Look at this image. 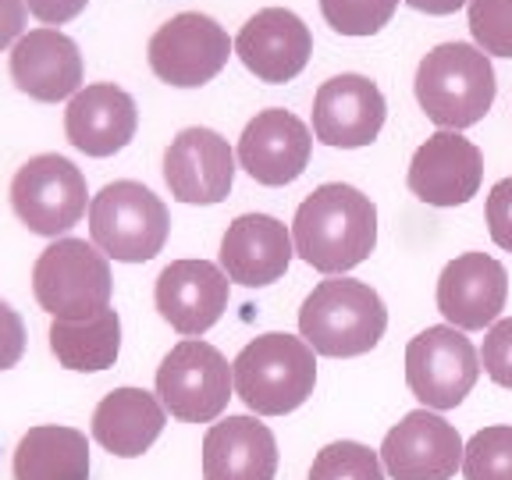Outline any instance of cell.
Instances as JSON below:
<instances>
[{"instance_id": "6da1fadb", "label": "cell", "mask_w": 512, "mask_h": 480, "mask_svg": "<svg viewBox=\"0 0 512 480\" xmlns=\"http://www.w3.org/2000/svg\"><path fill=\"white\" fill-rule=\"evenodd\" d=\"M296 256L313 271L338 278L360 267L377 246V207L356 185L328 182L313 189L292 221Z\"/></svg>"}, {"instance_id": "7a4b0ae2", "label": "cell", "mask_w": 512, "mask_h": 480, "mask_svg": "<svg viewBox=\"0 0 512 480\" xmlns=\"http://www.w3.org/2000/svg\"><path fill=\"white\" fill-rule=\"evenodd\" d=\"M416 104L445 132H463L488 118L498 82L491 57L477 43H438L416 64Z\"/></svg>"}, {"instance_id": "3957f363", "label": "cell", "mask_w": 512, "mask_h": 480, "mask_svg": "<svg viewBox=\"0 0 512 480\" xmlns=\"http://www.w3.org/2000/svg\"><path fill=\"white\" fill-rule=\"evenodd\" d=\"M299 331L317 356L352 360L377 349L388 331V310L374 288L352 278H328L303 299Z\"/></svg>"}, {"instance_id": "277c9868", "label": "cell", "mask_w": 512, "mask_h": 480, "mask_svg": "<svg viewBox=\"0 0 512 480\" xmlns=\"http://www.w3.org/2000/svg\"><path fill=\"white\" fill-rule=\"evenodd\" d=\"M235 395L260 416H285L299 409L313 395L317 384V360L306 338L267 335L253 338L246 349L235 356Z\"/></svg>"}, {"instance_id": "5b68a950", "label": "cell", "mask_w": 512, "mask_h": 480, "mask_svg": "<svg viewBox=\"0 0 512 480\" xmlns=\"http://www.w3.org/2000/svg\"><path fill=\"white\" fill-rule=\"evenodd\" d=\"M171 232L168 207L143 182H111L89 200V239L107 260L146 264Z\"/></svg>"}, {"instance_id": "8992f818", "label": "cell", "mask_w": 512, "mask_h": 480, "mask_svg": "<svg viewBox=\"0 0 512 480\" xmlns=\"http://www.w3.org/2000/svg\"><path fill=\"white\" fill-rule=\"evenodd\" d=\"M36 303L54 320H89L111 310V264L86 239H57L32 267Z\"/></svg>"}, {"instance_id": "52a82bcc", "label": "cell", "mask_w": 512, "mask_h": 480, "mask_svg": "<svg viewBox=\"0 0 512 480\" xmlns=\"http://www.w3.org/2000/svg\"><path fill=\"white\" fill-rule=\"evenodd\" d=\"M235 374L221 352L203 338H185L160 360L157 395L182 424H210L228 409Z\"/></svg>"}, {"instance_id": "ba28073f", "label": "cell", "mask_w": 512, "mask_h": 480, "mask_svg": "<svg viewBox=\"0 0 512 480\" xmlns=\"http://www.w3.org/2000/svg\"><path fill=\"white\" fill-rule=\"evenodd\" d=\"M86 175L61 153L25 160L11 178V207L18 221L36 235L57 239L86 214Z\"/></svg>"}, {"instance_id": "9c48e42d", "label": "cell", "mask_w": 512, "mask_h": 480, "mask_svg": "<svg viewBox=\"0 0 512 480\" xmlns=\"http://www.w3.org/2000/svg\"><path fill=\"white\" fill-rule=\"evenodd\" d=\"M235 54V40L200 11H182L168 18L150 36L146 61L160 82L175 89H200L224 72L228 57Z\"/></svg>"}, {"instance_id": "30bf717a", "label": "cell", "mask_w": 512, "mask_h": 480, "mask_svg": "<svg viewBox=\"0 0 512 480\" xmlns=\"http://www.w3.org/2000/svg\"><path fill=\"white\" fill-rule=\"evenodd\" d=\"M480 377V352L452 324L427 328L406 345V384L424 409H456Z\"/></svg>"}, {"instance_id": "8fae6325", "label": "cell", "mask_w": 512, "mask_h": 480, "mask_svg": "<svg viewBox=\"0 0 512 480\" xmlns=\"http://www.w3.org/2000/svg\"><path fill=\"white\" fill-rule=\"evenodd\" d=\"M463 438L434 409H413L384 434L381 463L392 480H452L463 470Z\"/></svg>"}, {"instance_id": "7c38bea8", "label": "cell", "mask_w": 512, "mask_h": 480, "mask_svg": "<svg viewBox=\"0 0 512 480\" xmlns=\"http://www.w3.org/2000/svg\"><path fill=\"white\" fill-rule=\"evenodd\" d=\"M235 168H239V157L228 139L203 125L182 128L164 150V182L171 196L189 207H214L228 200Z\"/></svg>"}, {"instance_id": "4fadbf2b", "label": "cell", "mask_w": 512, "mask_h": 480, "mask_svg": "<svg viewBox=\"0 0 512 480\" xmlns=\"http://www.w3.org/2000/svg\"><path fill=\"white\" fill-rule=\"evenodd\" d=\"M388 104L374 79L342 72L313 96V139L335 150H360L381 136Z\"/></svg>"}, {"instance_id": "5bb4252c", "label": "cell", "mask_w": 512, "mask_h": 480, "mask_svg": "<svg viewBox=\"0 0 512 480\" xmlns=\"http://www.w3.org/2000/svg\"><path fill=\"white\" fill-rule=\"evenodd\" d=\"M484 157L459 132L438 128L420 150L413 153L406 171V185L427 207H463L480 192Z\"/></svg>"}, {"instance_id": "9a60e30c", "label": "cell", "mask_w": 512, "mask_h": 480, "mask_svg": "<svg viewBox=\"0 0 512 480\" xmlns=\"http://www.w3.org/2000/svg\"><path fill=\"white\" fill-rule=\"evenodd\" d=\"M310 150L313 139L306 121L285 111V107H267L242 128L235 157L253 182L278 189V185L296 182L303 175L306 164H310Z\"/></svg>"}, {"instance_id": "2e32d148", "label": "cell", "mask_w": 512, "mask_h": 480, "mask_svg": "<svg viewBox=\"0 0 512 480\" xmlns=\"http://www.w3.org/2000/svg\"><path fill=\"white\" fill-rule=\"evenodd\" d=\"M228 274L210 260H175L157 278V313L182 338H200L228 310Z\"/></svg>"}, {"instance_id": "e0dca14e", "label": "cell", "mask_w": 512, "mask_h": 480, "mask_svg": "<svg viewBox=\"0 0 512 480\" xmlns=\"http://www.w3.org/2000/svg\"><path fill=\"white\" fill-rule=\"evenodd\" d=\"M509 299V274L488 253H459L438 278V310L459 331L491 328Z\"/></svg>"}, {"instance_id": "ac0fdd59", "label": "cell", "mask_w": 512, "mask_h": 480, "mask_svg": "<svg viewBox=\"0 0 512 480\" xmlns=\"http://www.w3.org/2000/svg\"><path fill=\"white\" fill-rule=\"evenodd\" d=\"M313 54V36L306 22L288 8L256 11L235 36V57L267 86L292 82Z\"/></svg>"}, {"instance_id": "d6986e66", "label": "cell", "mask_w": 512, "mask_h": 480, "mask_svg": "<svg viewBox=\"0 0 512 480\" xmlns=\"http://www.w3.org/2000/svg\"><path fill=\"white\" fill-rule=\"evenodd\" d=\"M136 100L114 82H93L68 100L64 136L86 157H114L136 139Z\"/></svg>"}, {"instance_id": "ffe728a7", "label": "cell", "mask_w": 512, "mask_h": 480, "mask_svg": "<svg viewBox=\"0 0 512 480\" xmlns=\"http://www.w3.org/2000/svg\"><path fill=\"white\" fill-rule=\"evenodd\" d=\"M296 256L292 228L271 214H242L228 224L221 239V271L246 288L274 285Z\"/></svg>"}, {"instance_id": "44dd1931", "label": "cell", "mask_w": 512, "mask_h": 480, "mask_svg": "<svg viewBox=\"0 0 512 480\" xmlns=\"http://www.w3.org/2000/svg\"><path fill=\"white\" fill-rule=\"evenodd\" d=\"M11 82L40 104L72 100L82 89V54L75 40L50 25L25 32L11 50Z\"/></svg>"}, {"instance_id": "7402d4cb", "label": "cell", "mask_w": 512, "mask_h": 480, "mask_svg": "<svg viewBox=\"0 0 512 480\" xmlns=\"http://www.w3.org/2000/svg\"><path fill=\"white\" fill-rule=\"evenodd\" d=\"M278 441L256 416H228L203 438V480H274Z\"/></svg>"}, {"instance_id": "603a6c76", "label": "cell", "mask_w": 512, "mask_h": 480, "mask_svg": "<svg viewBox=\"0 0 512 480\" xmlns=\"http://www.w3.org/2000/svg\"><path fill=\"white\" fill-rule=\"evenodd\" d=\"M168 424V409L143 388H114L93 413V438L118 459H136L150 452Z\"/></svg>"}, {"instance_id": "cb8c5ba5", "label": "cell", "mask_w": 512, "mask_h": 480, "mask_svg": "<svg viewBox=\"0 0 512 480\" xmlns=\"http://www.w3.org/2000/svg\"><path fill=\"white\" fill-rule=\"evenodd\" d=\"M15 480H89V441L75 427H29L15 448Z\"/></svg>"}, {"instance_id": "d4e9b609", "label": "cell", "mask_w": 512, "mask_h": 480, "mask_svg": "<svg viewBox=\"0 0 512 480\" xmlns=\"http://www.w3.org/2000/svg\"><path fill=\"white\" fill-rule=\"evenodd\" d=\"M50 352L64 370H79V374L114 367L121 352L118 310H104L89 320H54L50 324Z\"/></svg>"}, {"instance_id": "484cf974", "label": "cell", "mask_w": 512, "mask_h": 480, "mask_svg": "<svg viewBox=\"0 0 512 480\" xmlns=\"http://www.w3.org/2000/svg\"><path fill=\"white\" fill-rule=\"evenodd\" d=\"M310 480H384V463L360 441H331L313 456Z\"/></svg>"}, {"instance_id": "4316f807", "label": "cell", "mask_w": 512, "mask_h": 480, "mask_svg": "<svg viewBox=\"0 0 512 480\" xmlns=\"http://www.w3.org/2000/svg\"><path fill=\"white\" fill-rule=\"evenodd\" d=\"M466 480H512V427H484L466 441Z\"/></svg>"}, {"instance_id": "83f0119b", "label": "cell", "mask_w": 512, "mask_h": 480, "mask_svg": "<svg viewBox=\"0 0 512 480\" xmlns=\"http://www.w3.org/2000/svg\"><path fill=\"white\" fill-rule=\"evenodd\" d=\"M399 11V0H320V15L338 36H377Z\"/></svg>"}, {"instance_id": "f1b7e54d", "label": "cell", "mask_w": 512, "mask_h": 480, "mask_svg": "<svg viewBox=\"0 0 512 480\" xmlns=\"http://www.w3.org/2000/svg\"><path fill=\"white\" fill-rule=\"evenodd\" d=\"M470 36L488 57H512V0H470Z\"/></svg>"}, {"instance_id": "f546056e", "label": "cell", "mask_w": 512, "mask_h": 480, "mask_svg": "<svg viewBox=\"0 0 512 480\" xmlns=\"http://www.w3.org/2000/svg\"><path fill=\"white\" fill-rule=\"evenodd\" d=\"M480 367L495 384L512 392V317L495 320L480 345Z\"/></svg>"}, {"instance_id": "4dcf8cb0", "label": "cell", "mask_w": 512, "mask_h": 480, "mask_svg": "<svg viewBox=\"0 0 512 480\" xmlns=\"http://www.w3.org/2000/svg\"><path fill=\"white\" fill-rule=\"evenodd\" d=\"M484 217H488V232H491V239H495V246L512 253V178H502V182L488 192Z\"/></svg>"}, {"instance_id": "1f68e13d", "label": "cell", "mask_w": 512, "mask_h": 480, "mask_svg": "<svg viewBox=\"0 0 512 480\" xmlns=\"http://www.w3.org/2000/svg\"><path fill=\"white\" fill-rule=\"evenodd\" d=\"M25 352V324L11 303L0 299V370H11Z\"/></svg>"}, {"instance_id": "d6a6232c", "label": "cell", "mask_w": 512, "mask_h": 480, "mask_svg": "<svg viewBox=\"0 0 512 480\" xmlns=\"http://www.w3.org/2000/svg\"><path fill=\"white\" fill-rule=\"evenodd\" d=\"M25 4H29V15H36L43 25H64L82 15L89 0H25Z\"/></svg>"}, {"instance_id": "836d02e7", "label": "cell", "mask_w": 512, "mask_h": 480, "mask_svg": "<svg viewBox=\"0 0 512 480\" xmlns=\"http://www.w3.org/2000/svg\"><path fill=\"white\" fill-rule=\"evenodd\" d=\"M25 15H29L25 0H0V50H8L11 43L22 40Z\"/></svg>"}, {"instance_id": "e575fe53", "label": "cell", "mask_w": 512, "mask_h": 480, "mask_svg": "<svg viewBox=\"0 0 512 480\" xmlns=\"http://www.w3.org/2000/svg\"><path fill=\"white\" fill-rule=\"evenodd\" d=\"M406 4L420 15H452V11L466 8L470 0H406Z\"/></svg>"}]
</instances>
